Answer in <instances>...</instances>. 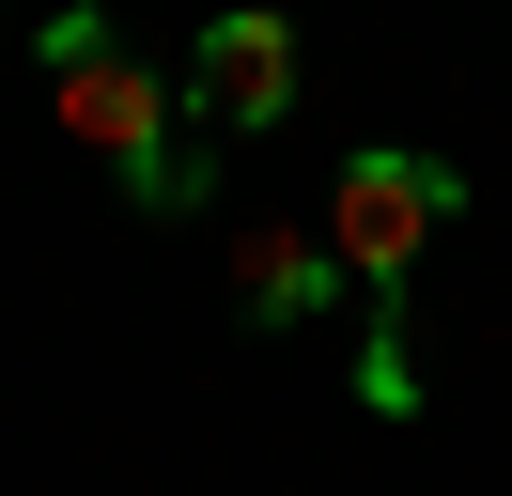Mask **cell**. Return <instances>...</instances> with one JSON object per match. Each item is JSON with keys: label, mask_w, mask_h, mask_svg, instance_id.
<instances>
[{"label": "cell", "mask_w": 512, "mask_h": 496, "mask_svg": "<svg viewBox=\"0 0 512 496\" xmlns=\"http://www.w3.org/2000/svg\"><path fill=\"white\" fill-rule=\"evenodd\" d=\"M466 217V171L450 155H404V140H357L342 171H326V248H342V279L373 295V357H357V403L373 419H404L419 403V341H404V295H419V248Z\"/></svg>", "instance_id": "1"}, {"label": "cell", "mask_w": 512, "mask_h": 496, "mask_svg": "<svg viewBox=\"0 0 512 496\" xmlns=\"http://www.w3.org/2000/svg\"><path fill=\"white\" fill-rule=\"evenodd\" d=\"M47 124H63V140L94 155L140 217H187V202H202V155H171V78L94 16V0L47 16Z\"/></svg>", "instance_id": "2"}, {"label": "cell", "mask_w": 512, "mask_h": 496, "mask_svg": "<svg viewBox=\"0 0 512 496\" xmlns=\"http://www.w3.org/2000/svg\"><path fill=\"white\" fill-rule=\"evenodd\" d=\"M280 109H295V16H264V0L202 16V47H187V124H218V140H264Z\"/></svg>", "instance_id": "3"}, {"label": "cell", "mask_w": 512, "mask_h": 496, "mask_svg": "<svg viewBox=\"0 0 512 496\" xmlns=\"http://www.w3.org/2000/svg\"><path fill=\"white\" fill-rule=\"evenodd\" d=\"M326 295H342V248L326 233H249L233 248V310H249V326H311Z\"/></svg>", "instance_id": "4"}]
</instances>
